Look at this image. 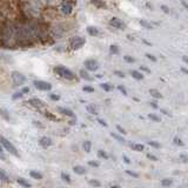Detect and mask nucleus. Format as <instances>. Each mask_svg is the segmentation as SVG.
Segmentation results:
<instances>
[{
    "instance_id": "obj_50",
    "label": "nucleus",
    "mask_w": 188,
    "mask_h": 188,
    "mask_svg": "<svg viewBox=\"0 0 188 188\" xmlns=\"http://www.w3.org/2000/svg\"><path fill=\"white\" fill-rule=\"evenodd\" d=\"M98 122H99L101 126H104V127H106V126H107L106 121H104V120H101V119H98Z\"/></svg>"
},
{
    "instance_id": "obj_32",
    "label": "nucleus",
    "mask_w": 188,
    "mask_h": 188,
    "mask_svg": "<svg viewBox=\"0 0 188 188\" xmlns=\"http://www.w3.org/2000/svg\"><path fill=\"white\" fill-rule=\"evenodd\" d=\"M89 185L91 186H94V187H100L101 186V183H100L99 181L98 180H94V179L93 180H89Z\"/></svg>"
},
{
    "instance_id": "obj_22",
    "label": "nucleus",
    "mask_w": 188,
    "mask_h": 188,
    "mask_svg": "<svg viewBox=\"0 0 188 188\" xmlns=\"http://www.w3.org/2000/svg\"><path fill=\"white\" fill-rule=\"evenodd\" d=\"M111 136L112 138H114L116 141L121 142V144H125V142H126V140L123 139V136H122V135H119V134H116V133H111Z\"/></svg>"
},
{
    "instance_id": "obj_7",
    "label": "nucleus",
    "mask_w": 188,
    "mask_h": 188,
    "mask_svg": "<svg viewBox=\"0 0 188 188\" xmlns=\"http://www.w3.org/2000/svg\"><path fill=\"white\" fill-rule=\"evenodd\" d=\"M84 65H85L87 71H92V72L98 71V68H99V62H98L97 60H94V59H88V60H86V61L84 62Z\"/></svg>"
},
{
    "instance_id": "obj_38",
    "label": "nucleus",
    "mask_w": 188,
    "mask_h": 188,
    "mask_svg": "<svg viewBox=\"0 0 188 188\" xmlns=\"http://www.w3.org/2000/svg\"><path fill=\"white\" fill-rule=\"evenodd\" d=\"M140 25H142V26L146 27L147 30H151V28H152V25H151V24H148V22L144 21V20H140Z\"/></svg>"
},
{
    "instance_id": "obj_46",
    "label": "nucleus",
    "mask_w": 188,
    "mask_h": 188,
    "mask_svg": "<svg viewBox=\"0 0 188 188\" xmlns=\"http://www.w3.org/2000/svg\"><path fill=\"white\" fill-rule=\"evenodd\" d=\"M180 159H181V160H182V162H183V164H187V161H188V158L187 156H186V155H180Z\"/></svg>"
},
{
    "instance_id": "obj_15",
    "label": "nucleus",
    "mask_w": 188,
    "mask_h": 188,
    "mask_svg": "<svg viewBox=\"0 0 188 188\" xmlns=\"http://www.w3.org/2000/svg\"><path fill=\"white\" fill-rule=\"evenodd\" d=\"M0 181H2V182H10V177L7 175V173L2 168H0Z\"/></svg>"
},
{
    "instance_id": "obj_8",
    "label": "nucleus",
    "mask_w": 188,
    "mask_h": 188,
    "mask_svg": "<svg viewBox=\"0 0 188 188\" xmlns=\"http://www.w3.org/2000/svg\"><path fill=\"white\" fill-rule=\"evenodd\" d=\"M110 25L113 26L114 28H118V30H125L126 28V24L120 20L119 18H112L110 20Z\"/></svg>"
},
{
    "instance_id": "obj_49",
    "label": "nucleus",
    "mask_w": 188,
    "mask_h": 188,
    "mask_svg": "<svg viewBox=\"0 0 188 188\" xmlns=\"http://www.w3.org/2000/svg\"><path fill=\"white\" fill-rule=\"evenodd\" d=\"M122 159H123V161H125L127 165H129V164H131V160H129V159H128L126 155H123V156H122Z\"/></svg>"
},
{
    "instance_id": "obj_41",
    "label": "nucleus",
    "mask_w": 188,
    "mask_h": 188,
    "mask_svg": "<svg viewBox=\"0 0 188 188\" xmlns=\"http://www.w3.org/2000/svg\"><path fill=\"white\" fill-rule=\"evenodd\" d=\"M123 59H125V61H127V62H134V61H135L134 58H132V56H125Z\"/></svg>"
},
{
    "instance_id": "obj_21",
    "label": "nucleus",
    "mask_w": 188,
    "mask_h": 188,
    "mask_svg": "<svg viewBox=\"0 0 188 188\" xmlns=\"http://www.w3.org/2000/svg\"><path fill=\"white\" fill-rule=\"evenodd\" d=\"M131 148L133 151H136V152H142L145 149V146L141 144H133L131 145Z\"/></svg>"
},
{
    "instance_id": "obj_36",
    "label": "nucleus",
    "mask_w": 188,
    "mask_h": 188,
    "mask_svg": "<svg viewBox=\"0 0 188 188\" xmlns=\"http://www.w3.org/2000/svg\"><path fill=\"white\" fill-rule=\"evenodd\" d=\"M126 173H127L129 177H135V179H138V177H139V174H138V173H135V172H133V170H126Z\"/></svg>"
},
{
    "instance_id": "obj_57",
    "label": "nucleus",
    "mask_w": 188,
    "mask_h": 188,
    "mask_svg": "<svg viewBox=\"0 0 188 188\" xmlns=\"http://www.w3.org/2000/svg\"><path fill=\"white\" fill-rule=\"evenodd\" d=\"M183 61H185V62H187V61H188L187 56H183Z\"/></svg>"
},
{
    "instance_id": "obj_20",
    "label": "nucleus",
    "mask_w": 188,
    "mask_h": 188,
    "mask_svg": "<svg viewBox=\"0 0 188 188\" xmlns=\"http://www.w3.org/2000/svg\"><path fill=\"white\" fill-rule=\"evenodd\" d=\"M131 75H132L134 79H136V80H142V79H144L142 73L139 72V71H132V72H131Z\"/></svg>"
},
{
    "instance_id": "obj_3",
    "label": "nucleus",
    "mask_w": 188,
    "mask_h": 188,
    "mask_svg": "<svg viewBox=\"0 0 188 188\" xmlns=\"http://www.w3.org/2000/svg\"><path fill=\"white\" fill-rule=\"evenodd\" d=\"M0 145H1V147H4L8 153H11L12 155H14V156H19V153H18V149L14 147V145L12 144L10 140H7L6 138H4V136H1L0 135Z\"/></svg>"
},
{
    "instance_id": "obj_43",
    "label": "nucleus",
    "mask_w": 188,
    "mask_h": 188,
    "mask_svg": "<svg viewBox=\"0 0 188 188\" xmlns=\"http://www.w3.org/2000/svg\"><path fill=\"white\" fill-rule=\"evenodd\" d=\"M147 158H148L149 160H152V161H158V158L153 154H149V153H148V154H147Z\"/></svg>"
},
{
    "instance_id": "obj_53",
    "label": "nucleus",
    "mask_w": 188,
    "mask_h": 188,
    "mask_svg": "<svg viewBox=\"0 0 188 188\" xmlns=\"http://www.w3.org/2000/svg\"><path fill=\"white\" fill-rule=\"evenodd\" d=\"M33 123L35 126H38V127H40V128H43V126H41V122H37V121H33Z\"/></svg>"
},
{
    "instance_id": "obj_5",
    "label": "nucleus",
    "mask_w": 188,
    "mask_h": 188,
    "mask_svg": "<svg viewBox=\"0 0 188 188\" xmlns=\"http://www.w3.org/2000/svg\"><path fill=\"white\" fill-rule=\"evenodd\" d=\"M86 43V40H85V38H82V37H73V38H71V40H69V45H71V48L72 49H79V48H81Z\"/></svg>"
},
{
    "instance_id": "obj_9",
    "label": "nucleus",
    "mask_w": 188,
    "mask_h": 188,
    "mask_svg": "<svg viewBox=\"0 0 188 188\" xmlns=\"http://www.w3.org/2000/svg\"><path fill=\"white\" fill-rule=\"evenodd\" d=\"M28 102H30V105H31V106H33L34 108H38V110H40V108H43V107L46 106L44 101H43V100H40V99H38V98H33V99L30 100Z\"/></svg>"
},
{
    "instance_id": "obj_26",
    "label": "nucleus",
    "mask_w": 188,
    "mask_h": 188,
    "mask_svg": "<svg viewBox=\"0 0 188 188\" xmlns=\"http://www.w3.org/2000/svg\"><path fill=\"white\" fill-rule=\"evenodd\" d=\"M44 114L47 119H49V120H52V121H58V118H56L54 114H52V113H49V112H45Z\"/></svg>"
},
{
    "instance_id": "obj_33",
    "label": "nucleus",
    "mask_w": 188,
    "mask_h": 188,
    "mask_svg": "<svg viewBox=\"0 0 188 188\" xmlns=\"http://www.w3.org/2000/svg\"><path fill=\"white\" fill-rule=\"evenodd\" d=\"M116 129H118V132L120 133L121 135H126V134H127L126 129H125V128H122L120 125H116Z\"/></svg>"
},
{
    "instance_id": "obj_23",
    "label": "nucleus",
    "mask_w": 188,
    "mask_h": 188,
    "mask_svg": "<svg viewBox=\"0 0 188 188\" xmlns=\"http://www.w3.org/2000/svg\"><path fill=\"white\" fill-rule=\"evenodd\" d=\"M149 93H151V95H152L153 98H155V99H160V98H162L161 93H160L159 91H156V89H151Z\"/></svg>"
},
{
    "instance_id": "obj_44",
    "label": "nucleus",
    "mask_w": 188,
    "mask_h": 188,
    "mask_svg": "<svg viewBox=\"0 0 188 188\" xmlns=\"http://www.w3.org/2000/svg\"><path fill=\"white\" fill-rule=\"evenodd\" d=\"M0 159H1V160H6V156H5V154H4V151H2L1 145H0Z\"/></svg>"
},
{
    "instance_id": "obj_29",
    "label": "nucleus",
    "mask_w": 188,
    "mask_h": 188,
    "mask_svg": "<svg viewBox=\"0 0 188 188\" xmlns=\"http://www.w3.org/2000/svg\"><path fill=\"white\" fill-rule=\"evenodd\" d=\"M148 118H149L151 120H153V121H156V122L161 121L160 116H158V115H156V114H154V113H151V114L148 115Z\"/></svg>"
},
{
    "instance_id": "obj_19",
    "label": "nucleus",
    "mask_w": 188,
    "mask_h": 188,
    "mask_svg": "<svg viewBox=\"0 0 188 188\" xmlns=\"http://www.w3.org/2000/svg\"><path fill=\"white\" fill-rule=\"evenodd\" d=\"M80 77L82 78V79H85V80H88V81H92V80H93V78L91 77L88 72L85 71V69H81V71H80Z\"/></svg>"
},
{
    "instance_id": "obj_45",
    "label": "nucleus",
    "mask_w": 188,
    "mask_h": 188,
    "mask_svg": "<svg viewBox=\"0 0 188 188\" xmlns=\"http://www.w3.org/2000/svg\"><path fill=\"white\" fill-rule=\"evenodd\" d=\"M49 98H51L52 100H54V101H58V100L60 99V97H59V95H56V94H51V95H49Z\"/></svg>"
},
{
    "instance_id": "obj_56",
    "label": "nucleus",
    "mask_w": 188,
    "mask_h": 188,
    "mask_svg": "<svg viewBox=\"0 0 188 188\" xmlns=\"http://www.w3.org/2000/svg\"><path fill=\"white\" fill-rule=\"evenodd\" d=\"M111 188H120V186H118V185H114V186H112Z\"/></svg>"
},
{
    "instance_id": "obj_24",
    "label": "nucleus",
    "mask_w": 188,
    "mask_h": 188,
    "mask_svg": "<svg viewBox=\"0 0 188 188\" xmlns=\"http://www.w3.org/2000/svg\"><path fill=\"white\" fill-rule=\"evenodd\" d=\"M82 147H84V151H85L86 153H89L91 149H92V142H91V141H85L84 145H82Z\"/></svg>"
},
{
    "instance_id": "obj_27",
    "label": "nucleus",
    "mask_w": 188,
    "mask_h": 188,
    "mask_svg": "<svg viewBox=\"0 0 188 188\" xmlns=\"http://www.w3.org/2000/svg\"><path fill=\"white\" fill-rule=\"evenodd\" d=\"M61 179H62L65 182H67V183H71V182H72V179H71V177H69L67 173H65V172H62V173H61Z\"/></svg>"
},
{
    "instance_id": "obj_54",
    "label": "nucleus",
    "mask_w": 188,
    "mask_h": 188,
    "mask_svg": "<svg viewBox=\"0 0 188 188\" xmlns=\"http://www.w3.org/2000/svg\"><path fill=\"white\" fill-rule=\"evenodd\" d=\"M151 106H152L153 108H158V104H156V102H151Z\"/></svg>"
},
{
    "instance_id": "obj_25",
    "label": "nucleus",
    "mask_w": 188,
    "mask_h": 188,
    "mask_svg": "<svg viewBox=\"0 0 188 188\" xmlns=\"http://www.w3.org/2000/svg\"><path fill=\"white\" fill-rule=\"evenodd\" d=\"M172 185H173V180L172 179H164L161 181V186H164V187H169Z\"/></svg>"
},
{
    "instance_id": "obj_12",
    "label": "nucleus",
    "mask_w": 188,
    "mask_h": 188,
    "mask_svg": "<svg viewBox=\"0 0 188 188\" xmlns=\"http://www.w3.org/2000/svg\"><path fill=\"white\" fill-rule=\"evenodd\" d=\"M59 112H60L62 115H66V116H69V118L75 119V114L73 113V111H71V110H68V108H62V107H60V108H59Z\"/></svg>"
},
{
    "instance_id": "obj_17",
    "label": "nucleus",
    "mask_w": 188,
    "mask_h": 188,
    "mask_svg": "<svg viewBox=\"0 0 188 188\" xmlns=\"http://www.w3.org/2000/svg\"><path fill=\"white\" fill-rule=\"evenodd\" d=\"M86 110H87V112H89L91 114H93V115H98V113H99V111H98V107L95 106V105H88L87 107H86Z\"/></svg>"
},
{
    "instance_id": "obj_55",
    "label": "nucleus",
    "mask_w": 188,
    "mask_h": 188,
    "mask_svg": "<svg viewBox=\"0 0 188 188\" xmlns=\"http://www.w3.org/2000/svg\"><path fill=\"white\" fill-rule=\"evenodd\" d=\"M141 69L142 71H145V72H147V73H149V69L147 68V67H145V66H141Z\"/></svg>"
},
{
    "instance_id": "obj_11",
    "label": "nucleus",
    "mask_w": 188,
    "mask_h": 188,
    "mask_svg": "<svg viewBox=\"0 0 188 188\" xmlns=\"http://www.w3.org/2000/svg\"><path fill=\"white\" fill-rule=\"evenodd\" d=\"M39 144H40L41 147L47 148V147H49V146L52 145V140H51L49 138H47V136H43V138L39 140Z\"/></svg>"
},
{
    "instance_id": "obj_37",
    "label": "nucleus",
    "mask_w": 188,
    "mask_h": 188,
    "mask_svg": "<svg viewBox=\"0 0 188 188\" xmlns=\"http://www.w3.org/2000/svg\"><path fill=\"white\" fill-rule=\"evenodd\" d=\"M148 145H149V146H152V147H154V148H160V147H161V145L159 144L158 141H149Z\"/></svg>"
},
{
    "instance_id": "obj_48",
    "label": "nucleus",
    "mask_w": 188,
    "mask_h": 188,
    "mask_svg": "<svg viewBox=\"0 0 188 188\" xmlns=\"http://www.w3.org/2000/svg\"><path fill=\"white\" fill-rule=\"evenodd\" d=\"M114 73H115V74H116L118 77H120V78H125V73H122V72H120V71H115Z\"/></svg>"
},
{
    "instance_id": "obj_18",
    "label": "nucleus",
    "mask_w": 188,
    "mask_h": 188,
    "mask_svg": "<svg viewBox=\"0 0 188 188\" xmlns=\"http://www.w3.org/2000/svg\"><path fill=\"white\" fill-rule=\"evenodd\" d=\"M30 175H31V177L35 179V180H41L44 177V175L40 172H38V170H31L30 172Z\"/></svg>"
},
{
    "instance_id": "obj_10",
    "label": "nucleus",
    "mask_w": 188,
    "mask_h": 188,
    "mask_svg": "<svg viewBox=\"0 0 188 188\" xmlns=\"http://www.w3.org/2000/svg\"><path fill=\"white\" fill-rule=\"evenodd\" d=\"M60 10H61V12H62L64 14H66V15L71 14V13H72V11H73V8H72V5H71L68 1H64V2L61 4V7H60Z\"/></svg>"
},
{
    "instance_id": "obj_35",
    "label": "nucleus",
    "mask_w": 188,
    "mask_h": 188,
    "mask_svg": "<svg viewBox=\"0 0 188 188\" xmlns=\"http://www.w3.org/2000/svg\"><path fill=\"white\" fill-rule=\"evenodd\" d=\"M22 95H24V94H22L21 92H17V93H14V94H13L12 99H13V100H18V99H20V98H22Z\"/></svg>"
},
{
    "instance_id": "obj_39",
    "label": "nucleus",
    "mask_w": 188,
    "mask_h": 188,
    "mask_svg": "<svg viewBox=\"0 0 188 188\" xmlns=\"http://www.w3.org/2000/svg\"><path fill=\"white\" fill-rule=\"evenodd\" d=\"M82 89H84V92H87V93H93L94 92V88L91 87V86H85Z\"/></svg>"
},
{
    "instance_id": "obj_1",
    "label": "nucleus",
    "mask_w": 188,
    "mask_h": 188,
    "mask_svg": "<svg viewBox=\"0 0 188 188\" xmlns=\"http://www.w3.org/2000/svg\"><path fill=\"white\" fill-rule=\"evenodd\" d=\"M0 40L4 47L13 48L17 46V32H15V25L6 24L4 28L1 30Z\"/></svg>"
},
{
    "instance_id": "obj_40",
    "label": "nucleus",
    "mask_w": 188,
    "mask_h": 188,
    "mask_svg": "<svg viewBox=\"0 0 188 188\" xmlns=\"http://www.w3.org/2000/svg\"><path fill=\"white\" fill-rule=\"evenodd\" d=\"M88 165L92 167H99L100 166L99 162H98V161H94V160H91V161L88 162Z\"/></svg>"
},
{
    "instance_id": "obj_42",
    "label": "nucleus",
    "mask_w": 188,
    "mask_h": 188,
    "mask_svg": "<svg viewBox=\"0 0 188 188\" xmlns=\"http://www.w3.org/2000/svg\"><path fill=\"white\" fill-rule=\"evenodd\" d=\"M118 89L121 92L123 95H127V91H126V88H125L123 86H121V85H120V86H118Z\"/></svg>"
},
{
    "instance_id": "obj_52",
    "label": "nucleus",
    "mask_w": 188,
    "mask_h": 188,
    "mask_svg": "<svg viewBox=\"0 0 188 188\" xmlns=\"http://www.w3.org/2000/svg\"><path fill=\"white\" fill-rule=\"evenodd\" d=\"M161 8L164 10V12H165V13H169V8H168L167 6H165V5H164V6H161Z\"/></svg>"
},
{
    "instance_id": "obj_30",
    "label": "nucleus",
    "mask_w": 188,
    "mask_h": 188,
    "mask_svg": "<svg viewBox=\"0 0 188 188\" xmlns=\"http://www.w3.org/2000/svg\"><path fill=\"white\" fill-rule=\"evenodd\" d=\"M98 156L101 158V159H106V160L108 159V154H107L105 151H99V152H98Z\"/></svg>"
},
{
    "instance_id": "obj_16",
    "label": "nucleus",
    "mask_w": 188,
    "mask_h": 188,
    "mask_svg": "<svg viewBox=\"0 0 188 188\" xmlns=\"http://www.w3.org/2000/svg\"><path fill=\"white\" fill-rule=\"evenodd\" d=\"M87 32H88V34L92 35V37H97V35L100 34L99 30H98L97 27H93V26H88V27H87Z\"/></svg>"
},
{
    "instance_id": "obj_2",
    "label": "nucleus",
    "mask_w": 188,
    "mask_h": 188,
    "mask_svg": "<svg viewBox=\"0 0 188 188\" xmlns=\"http://www.w3.org/2000/svg\"><path fill=\"white\" fill-rule=\"evenodd\" d=\"M54 72L59 77L64 78L66 80H74L75 79V74L71 69H68V68L64 66H56L54 67Z\"/></svg>"
},
{
    "instance_id": "obj_4",
    "label": "nucleus",
    "mask_w": 188,
    "mask_h": 188,
    "mask_svg": "<svg viewBox=\"0 0 188 188\" xmlns=\"http://www.w3.org/2000/svg\"><path fill=\"white\" fill-rule=\"evenodd\" d=\"M11 78H12V81H13V85H14V86H22V85L25 84V81H26L25 75H24L22 73H20V72H17V71L12 72Z\"/></svg>"
},
{
    "instance_id": "obj_28",
    "label": "nucleus",
    "mask_w": 188,
    "mask_h": 188,
    "mask_svg": "<svg viewBox=\"0 0 188 188\" xmlns=\"http://www.w3.org/2000/svg\"><path fill=\"white\" fill-rule=\"evenodd\" d=\"M100 86H101V88L104 89V91H106V92H111L112 89H113V86H111V85L107 84V82H104V84H101Z\"/></svg>"
},
{
    "instance_id": "obj_6",
    "label": "nucleus",
    "mask_w": 188,
    "mask_h": 188,
    "mask_svg": "<svg viewBox=\"0 0 188 188\" xmlns=\"http://www.w3.org/2000/svg\"><path fill=\"white\" fill-rule=\"evenodd\" d=\"M33 85L34 87L39 91H51L52 89V85L47 81H43V80H35Z\"/></svg>"
},
{
    "instance_id": "obj_47",
    "label": "nucleus",
    "mask_w": 188,
    "mask_h": 188,
    "mask_svg": "<svg viewBox=\"0 0 188 188\" xmlns=\"http://www.w3.org/2000/svg\"><path fill=\"white\" fill-rule=\"evenodd\" d=\"M146 56H147L149 60H152V61H156V58H155L154 56H152V54H149V53H147V54H146Z\"/></svg>"
},
{
    "instance_id": "obj_51",
    "label": "nucleus",
    "mask_w": 188,
    "mask_h": 188,
    "mask_svg": "<svg viewBox=\"0 0 188 188\" xmlns=\"http://www.w3.org/2000/svg\"><path fill=\"white\" fill-rule=\"evenodd\" d=\"M28 92H30V88H28V87H24V88L21 89L22 94H25V93H28Z\"/></svg>"
},
{
    "instance_id": "obj_14",
    "label": "nucleus",
    "mask_w": 188,
    "mask_h": 188,
    "mask_svg": "<svg viewBox=\"0 0 188 188\" xmlns=\"http://www.w3.org/2000/svg\"><path fill=\"white\" fill-rule=\"evenodd\" d=\"M17 182H18L20 186H22L24 188H30L31 187V183H30L26 179H24V177H18V179H17Z\"/></svg>"
},
{
    "instance_id": "obj_34",
    "label": "nucleus",
    "mask_w": 188,
    "mask_h": 188,
    "mask_svg": "<svg viewBox=\"0 0 188 188\" xmlns=\"http://www.w3.org/2000/svg\"><path fill=\"white\" fill-rule=\"evenodd\" d=\"M111 53H113V54H118V53H119V47H118V46H115V45H112L111 46Z\"/></svg>"
},
{
    "instance_id": "obj_13",
    "label": "nucleus",
    "mask_w": 188,
    "mask_h": 188,
    "mask_svg": "<svg viewBox=\"0 0 188 188\" xmlns=\"http://www.w3.org/2000/svg\"><path fill=\"white\" fill-rule=\"evenodd\" d=\"M73 170L75 172V174H78V175H84V174H86L87 173V169L85 168L84 166H74L73 167Z\"/></svg>"
},
{
    "instance_id": "obj_31",
    "label": "nucleus",
    "mask_w": 188,
    "mask_h": 188,
    "mask_svg": "<svg viewBox=\"0 0 188 188\" xmlns=\"http://www.w3.org/2000/svg\"><path fill=\"white\" fill-rule=\"evenodd\" d=\"M173 141H174V144L177 145V146H180V147H182V146L185 145V144H183V141H182L180 138H177V136H175V138H174V140H173Z\"/></svg>"
}]
</instances>
